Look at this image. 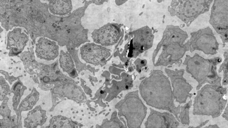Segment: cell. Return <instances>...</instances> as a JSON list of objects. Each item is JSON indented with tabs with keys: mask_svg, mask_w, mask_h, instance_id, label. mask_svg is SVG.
I'll return each instance as SVG.
<instances>
[{
	"mask_svg": "<svg viewBox=\"0 0 228 128\" xmlns=\"http://www.w3.org/2000/svg\"><path fill=\"white\" fill-rule=\"evenodd\" d=\"M83 6L66 16L50 13L47 4L40 0H0V21L6 30L23 27L35 41L37 36H48L61 44H80L88 41V30L82 18L92 1L84 0Z\"/></svg>",
	"mask_w": 228,
	"mask_h": 128,
	"instance_id": "1",
	"label": "cell"
},
{
	"mask_svg": "<svg viewBox=\"0 0 228 128\" xmlns=\"http://www.w3.org/2000/svg\"><path fill=\"white\" fill-rule=\"evenodd\" d=\"M140 95L147 105L158 109H171L177 119L180 106L176 107L170 81L160 70H154L140 83Z\"/></svg>",
	"mask_w": 228,
	"mask_h": 128,
	"instance_id": "2",
	"label": "cell"
},
{
	"mask_svg": "<svg viewBox=\"0 0 228 128\" xmlns=\"http://www.w3.org/2000/svg\"><path fill=\"white\" fill-rule=\"evenodd\" d=\"M227 93L222 85L207 84L198 91L193 104L194 115L219 117L226 108L227 100L224 99Z\"/></svg>",
	"mask_w": 228,
	"mask_h": 128,
	"instance_id": "3",
	"label": "cell"
},
{
	"mask_svg": "<svg viewBox=\"0 0 228 128\" xmlns=\"http://www.w3.org/2000/svg\"><path fill=\"white\" fill-rule=\"evenodd\" d=\"M221 57L205 59L196 54L193 57L186 55L183 64L186 66V71L198 82L197 90L205 84L222 85V78L217 74L218 64L222 62Z\"/></svg>",
	"mask_w": 228,
	"mask_h": 128,
	"instance_id": "4",
	"label": "cell"
},
{
	"mask_svg": "<svg viewBox=\"0 0 228 128\" xmlns=\"http://www.w3.org/2000/svg\"><path fill=\"white\" fill-rule=\"evenodd\" d=\"M188 37L186 32L183 30L178 26H167L163 32L162 40L159 43L154 54H156L162 47L160 57L167 58L169 56L171 63L179 62L185 53L190 51L189 40L184 44Z\"/></svg>",
	"mask_w": 228,
	"mask_h": 128,
	"instance_id": "5",
	"label": "cell"
},
{
	"mask_svg": "<svg viewBox=\"0 0 228 128\" xmlns=\"http://www.w3.org/2000/svg\"><path fill=\"white\" fill-rule=\"evenodd\" d=\"M213 0H172L168 11L189 26L202 14L208 12Z\"/></svg>",
	"mask_w": 228,
	"mask_h": 128,
	"instance_id": "6",
	"label": "cell"
},
{
	"mask_svg": "<svg viewBox=\"0 0 228 128\" xmlns=\"http://www.w3.org/2000/svg\"><path fill=\"white\" fill-rule=\"evenodd\" d=\"M116 107L119 109V116L125 117L128 127H140L147 109L139 97L138 92L128 93Z\"/></svg>",
	"mask_w": 228,
	"mask_h": 128,
	"instance_id": "7",
	"label": "cell"
},
{
	"mask_svg": "<svg viewBox=\"0 0 228 128\" xmlns=\"http://www.w3.org/2000/svg\"><path fill=\"white\" fill-rule=\"evenodd\" d=\"M190 35V52L201 51L207 55H214L217 54L219 44L212 30L209 26L193 32Z\"/></svg>",
	"mask_w": 228,
	"mask_h": 128,
	"instance_id": "8",
	"label": "cell"
},
{
	"mask_svg": "<svg viewBox=\"0 0 228 128\" xmlns=\"http://www.w3.org/2000/svg\"><path fill=\"white\" fill-rule=\"evenodd\" d=\"M209 22L220 35L225 47L228 43V0H213Z\"/></svg>",
	"mask_w": 228,
	"mask_h": 128,
	"instance_id": "9",
	"label": "cell"
},
{
	"mask_svg": "<svg viewBox=\"0 0 228 128\" xmlns=\"http://www.w3.org/2000/svg\"><path fill=\"white\" fill-rule=\"evenodd\" d=\"M121 25L109 23L92 33L93 41L103 47L114 46L120 40L121 35Z\"/></svg>",
	"mask_w": 228,
	"mask_h": 128,
	"instance_id": "10",
	"label": "cell"
},
{
	"mask_svg": "<svg viewBox=\"0 0 228 128\" xmlns=\"http://www.w3.org/2000/svg\"><path fill=\"white\" fill-rule=\"evenodd\" d=\"M184 73L183 69L171 72L173 94L176 101L180 104L186 103L188 98L191 99L193 95L190 92L193 88L184 78Z\"/></svg>",
	"mask_w": 228,
	"mask_h": 128,
	"instance_id": "11",
	"label": "cell"
},
{
	"mask_svg": "<svg viewBox=\"0 0 228 128\" xmlns=\"http://www.w3.org/2000/svg\"><path fill=\"white\" fill-rule=\"evenodd\" d=\"M131 34L133 36L131 41L132 50L137 55L153 47L154 36L152 29L148 26L134 31Z\"/></svg>",
	"mask_w": 228,
	"mask_h": 128,
	"instance_id": "12",
	"label": "cell"
},
{
	"mask_svg": "<svg viewBox=\"0 0 228 128\" xmlns=\"http://www.w3.org/2000/svg\"><path fill=\"white\" fill-rule=\"evenodd\" d=\"M82 58L87 63L96 64L110 56V50L94 43H87L80 49Z\"/></svg>",
	"mask_w": 228,
	"mask_h": 128,
	"instance_id": "13",
	"label": "cell"
},
{
	"mask_svg": "<svg viewBox=\"0 0 228 128\" xmlns=\"http://www.w3.org/2000/svg\"><path fill=\"white\" fill-rule=\"evenodd\" d=\"M145 125L147 128L177 127L179 123L172 114L153 111Z\"/></svg>",
	"mask_w": 228,
	"mask_h": 128,
	"instance_id": "14",
	"label": "cell"
},
{
	"mask_svg": "<svg viewBox=\"0 0 228 128\" xmlns=\"http://www.w3.org/2000/svg\"><path fill=\"white\" fill-rule=\"evenodd\" d=\"M22 30L16 28L9 32L7 35V49L10 54L17 55L22 52L29 41V37L26 33H22Z\"/></svg>",
	"mask_w": 228,
	"mask_h": 128,
	"instance_id": "15",
	"label": "cell"
},
{
	"mask_svg": "<svg viewBox=\"0 0 228 128\" xmlns=\"http://www.w3.org/2000/svg\"><path fill=\"white\" fill-rule=\"evenodd\" d=\"M58 50L59 47L55 42L42 37L36 44L35 52L39 58L50 61L54 59L58 56Z\"/></svg>",
	"mask_w": 228,
	"mask_h": 128,
	"instance_id": "16",
	"label": "cell"
},
{
	"mask_svg": "<svg viewBox=\"0 0 228 128\" xmlns=\"http://www.w3.org/2000/svg\"><path fill=\"white\" fill-rule=\"evenodd\" d=\"M49 9L51 13L59 16H66L72 13V0H50Z\"/></svg>",
	"mask_w": 228,
	"mask_h": 128,
	"instance_id": "17",
	"label": "cell"
},
{
	"mask_svg": "<svg viewBox=\"0 0 228 128\" xmlns=\"http://www.w3.org/2000/svg\"><path fill=\"white\" fill-rule=\"evenodd\" d=\"M27 117L25 119V124L27 127H34L43 123L46 117L43 111L39 107L28 113Z\"/></svg>",
	"mask_w": 228,
	"mask_h": 128,
	"instance_id": "18",
	"label": "cell"
},
{
	"mask_svg": "<svg viewBox=\"0 0 228 128\" xmlns=\"http://www.w3.org/2000/svg\"><path fill=\"white\" fill-rule=\"evenodd\" d=\"M74 124L66 117L61 116H54L50 121V127L72 128Z\"/></svg>",
	"mask_w": 228,
	"mask_h": 128,
	"instance_id": "19",
	"label": "cell"
},
{
	"mask_svg": "<svg viewBox=\"0 0 228 128\" xmlns=\"http://www.w3.org/2000/svg\"><path fill=\"white\" fill-rule=\"evenodd\" d=\"M224 60L219 67L218 72H223V78L222 85H228V49L226 50L223 54Z\"/></svg>",
	"mask_w": 228,
	"mask_h": 128,
	"instance_id": "20",
	"label": "cell"
},
{
	"mask_svg": "<svg viewBox=\"0 0 228 128\" xmlns=\"http://www.w3.org/2000/svg\"><path fill=\"white\" fill-rule=\"evenodd\" d=\"M60 66L63 71L68 72L72 70L73 66V61L68 53L61 51L60 54Z\"/></svg>",
	"mask_w": 228,
	"mask_h": 128,
	"instance_id": "21",
	"label": "cell"
},
{
	"mask_svg": "<svg viewBox=\"0 0 228 128\" xmlns=\"http://www.w3.org/2000/svg\"><path fill=\"white\" fill-rule=\"evenodd\" d=\"M192 105V100H190L187 103L183 106H181V112L180 118L181 122L184 125H189L190 123L189 120V110Z\"/></svg>",
	"mask_w": 228,
	"mask_h": 128,
	"instance_id": "22",
	"label": "cell"
},
{
	"mask_svg": "<svg viewBox=\"0 0 228 128\" xmlns=\"http://www.w3.org/2000/svg\"><path fill=\"white\" fill-rule=\"evenodd\" d=\"M108 0H91L92 3L97 5H100L103 4L105 2H107Z\"/></svg>",
	"mask_w": 228,
	"mask_h": 128,
	"instance_id": "23",
	"label": "cell"
},
{
	"mask_svg": "<svg viewBox=\"0 0 228 128\" xmlns=\"http://www.w3.org/2000/svg\"><path fill=\"white\" fill-rule=\"evenodd\" d=\"M222 117L225 118L228 122V103L225 109V111L222 115Z\"/></svg>",
	"mask_w": 228,
	"mask_h": 128,
	"instance_id": "24",
	"label": "cell"
},
{
	"mask_svg": "<svg viewBox=\"0 0 228 128\" xmlns=\"http://www.w3.org/2000/svg\"><path fill=\"white\" fill-rule=\"evenodd\" d=\"M209 120H206V121H205L204 122H202V123H201V124H200V125H199V126H198L196 127H189L190 128H202L204 126H205V125H206L209 122Z\"/></svg>",
	"mask_w": 228,
	"mask_h": 128,
	"instance_id": "25",
	"label": "cell"
},
{
	"mask_svg": "<svg viewBox=\"0 0 228 128\" xmlns=\"http://www.w3.org/2000/svg\"><path fill=\"white\" fill-rule=\"evenodd\" d=\"M205 128H220L219 126H217V125L215 124V125H209V126H208L205 127Z\"/></svg>",
	"mask_w": 228,
	"mask_h": 128,
	"instance_id": "26",
	"label": "cell"
},
{
	"mask_svg": "<svg viewBox=\"0 0 228 128\" xmlns=\"http://www.w3.org/2000/svg\"><path fill=\"white\" fill-rule=\"evenodd\" d=\"M43 1H48V2H50V0H43Z\"/></svg>",
	"mask_w": 228,
	"mask_h": 128,
	"instance_id": "27",
	"label": "cell"
},
{
	"mask_svg": "<svg viewBox=\"0 0 228 128\" xmlns=\"http://www.w3.org/2000/svg\"><path fill=\"white\" fill-rule=\"evenodd\" d=\"M82 1H84V0H82Z\"/></svg>",
	"mask_w": 228,
	"mask_h": 128,
	"instance_id": "28",
	"label": "cell"
}]
</instances>
